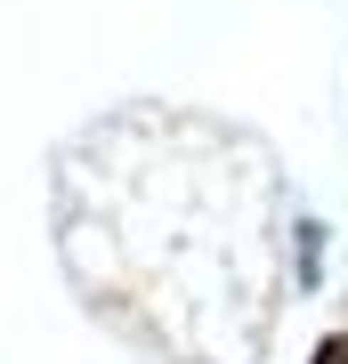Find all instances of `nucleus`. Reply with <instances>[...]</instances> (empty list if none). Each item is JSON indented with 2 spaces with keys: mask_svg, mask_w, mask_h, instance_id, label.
Listing matches in <instances>:
<instances>
[{
  "mask_svg": "<svg viewBox=\"0 0 348 364\" xmlns=\"http://www.w3.org/2000/svg\"><path fill=\"white\" fill-rule=\"evenodd\" d=\"M316 364H348V332H332V340H324V348H316Z\"/></svg>",
  "mask_w": 348,
  "mask_h": 364,
  "instance_id": "1",
  "label": "nucleus"
}]
</instances>
